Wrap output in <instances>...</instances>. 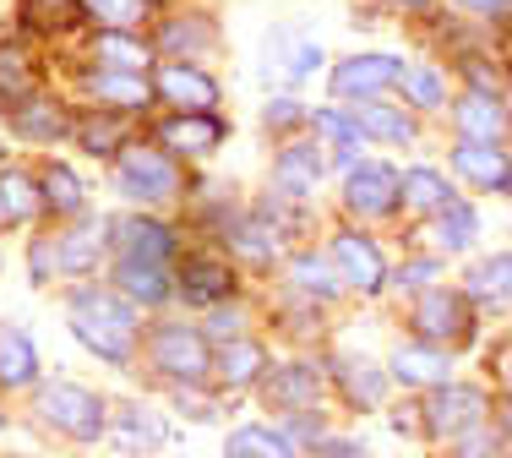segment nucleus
I'll use <instances>...</instances> for the list:
<instances>
[{"label": "nucleus", "instance_id": "nucleus-1", "mask_svg": "<svg viewBox=\"0 0 512 458\" xmlns=\"http://www.w3.org/2000/svg\"><path fill=\"white\" fill-rule=\"evenodd\" d=\"M66 322H71V333H77V339L88 344L99 360L126 366L131 349H137V317H131V306L120 295H104V289H77V295L66 300Z\"/></svg>", "mask_w": 512, "mask_h": 458}, {"label": "nucleus", "instance_id": "nucleus-2", "mask_svg": "<svg viewBox=\"0 0 512 458\" xmlns=\"http://www.w3.org/2000/svg\"><path fill=\"white\" fill-rule=\"evenodd\" d=\"M39 420H50L55 431H66V437H77V442H99L104 437V420H109V409L99 393H88V388H77V382H50V388H39Z\"/></svg>", "mask_w": 512, "mask_h": 458}, {"label": "nucleus", "instance_id": "nucleus-3", "mask_svg": "<svg viewBox=\"0 0 512 458\" xmlns=\"http://www.w3.org/2000/svg\"><path fill=\"white\" fill-rule=\"evenodd\" d=\"M425 420H431L436 437L463 442L485 426V393L469 388V382H442V388L425 399Z\"/></svg>", "mask_w": 512, "mask_h": 458}, {"label": "nucleus", "instance_id": "nucleus-4", "mask_svg": "<svg viewBox=\"0 0 512 458\" xmlns=\"http://www.w3.org/2000/svg\"><path fill=\"white\" fill-rule=\"evenodd\" d=\"M153 360L164 377L186 382V388H197V382L213 371V349H207V339L197 328H180V322H169V328L153 333Z\"/></svg>", "mask_w": 512, "mask_h": 458}, {"label": "nucleus", "instance_id": "nucleus-5", "mask_svg": "<svg viewBox=\"0 0 512 458\" xmlns=\"http://www.w3.org/2000/svg\"><path fill=\"white\" fill-rule=\"evenodd\" d=\"M414 333H420L431 349H442V339L463 344L474 333V311L469 300L453 295V289H425L420 300H414Z\"/></svg>", "mask_w": 512, "mask_h": 458}, {"label": "nucleus", "instance_id": "nucleus-6", "mask_svg": "<svg viewBox=\"0 0 512 458\" xmlns=\"http://www.w3.org/2000/svg\"><path fill=\"white\" fill-rule=\"evenodd\" d=\"M175 186H180V175L169 164V153H158V148L120 153V191L131 202H164V197H175Z\"/></svg>", "mask_w": 512, "mask_h": 458}, {"label": "nucleus", "instance_id": "nucleus-7", "mask_svg": "<svg viewBox=\"0 0 512 458\" xmlns=\"http://www.w3.org/2000/svg\"><path fill=\"white\" fill-rule=\"evenodd\" d=\"M393 82H404V60L398 55H355L333 71V93L338 99H355V104H371Z\"/></svg>", "mask_w": 512, "mask_h": 458}, {"label": "nucleus", "instance_id": "nucleus-8", "mask_svg": "<svg viewBox=\"0 0 512 458\" xmlns=\"http://www.w3.org/2000/svg\"><path fill=\"white\" fill-rule=\"evenodd\" d=\"M333 268H338V279L349 289H360V295H376V289L387 284V262H382V251H376V240L355 235V229H344V235L333 240Z\"/></svg>", "mask_w": 512, "mask_h": 458}, {"label": "nucleus", "instance_id": "nucleus-9", "mask_svg": "<svg viewBox=\"0 0 512 458\" xmlns=\"http://www.w3.org/2000/svg\"><path fill=\"white\" fill-rule=\"evenodd\" d=\"M349 213H365V219H387L398 208V170L393 164H355L344 186Z\"/></svg>", "mask_w": 512, "mask_h": 458}, {"label": "nucleus", "instance_id": "nucleus-10", "mask_svg": "<svg viewBox=\"0 0 512 458\" xmlns=\"http://www.w3.org/2000/svg\"><path fill=\"white\" fill-rule=\"evenodd\" d=\"M104 235H109V224H104V219H77L60 240H50V262H55V273H71V279L93 273V268H99V257H104Z\"/></svg>", "mask_w": 512, "mask_h": 458}, {"label": "nucleus", "instance_id": "nucleus-11", "mask_svg": "<svg viewBox=\"0 0 512 458\" xmlns=\"http://www.w3.org/2000/svg\"><path fill=\"white\" fill-rule=\"evenodd\" d=\"M115 251L126 262H153V268H169V257H175V235H169L158 219H120L115 224Z\"/></svg>", "mask_w": 512, "mask_h": 458}, {"label": "nucleus", "instance_id": "nucleus-12", "mask_svg": "<svg viewBox=\"0 0 512 458\" xmlns=\"http://www.w3.org/2000/svg\"><path fill=\"white\" fill-rule=\"evenodd\" d=\"M453 115H458L463 142H485V148H496V142L507 137V110H502V99H491V93H463Z\"/></svg>", "mask_w": 512, "mask_h": 458}, {"label": "nucleus", "instance_id": "nucleus-13", "mask_svg": "<svg viewBox=\"0 0 512 458\" xmlns=\"http://www.w3.org/2000/svg\"><path fill=\"white\" fill-rule=\"evenodd\" d=\"M158 142H164L169 153L197 159V153H213L218 142H224V120H213V115H175V120L158 126Z\"/></svg>", "mask_w": 512, "mask_h": 458}, {"label": "nucleus", "instance_id": "nucleus-14", "mask_svg": "<svg viewBox=\"0 0 512 458\" xmlns=\"http://www.w3.org/2000/svg\"><path fill=\"white\" fill-rule=\"evenodd\" d=\"M158 93L169 104H180V110H197V115H207L218 104V82L197 66H164L158 71Z\"/></svg>", "mask_w": 512, "mask_h": 458}, {"label": "nucleus", "instance_id": "nucleus-15", "mask_svg": "<svg viewBox=\"0 0 512 458\" xmlns=\"http://www.w3.org/2000/svg\"><path fill=\"white\" fill-rule=\"evenodd\" d=\"M453 164L469 186H491V191H507L512 186V159L502 148H485V142H458L453 148Z\"/></svg>", "mask_w": 512, "mask_h": 458}, {"label": "nucleus", "instance_id": "nucleus-16", "mask_svg": "<svg viewBox=\"0 0 512 458\" xmlns=\"http://www.w3.org/2000/svg\"><path fill=\"white\" fill-rule=\"evenodd\" d=\"M316 393H322V382H316V366H306V360H289V366H278L267 377V399L278 409H295V415H306Z\"/></svg>", "mask_w": 512, "mask_h": 458}, {"label": "nucleus", "instance_id": "nucleus-17", "mask_svg": "<svg viewBox=\"0 0 512 458\" xmlns=\"http://www.w3.org/2000/svg\"><path fill=\"white\" fill-rule=\"evenodd\" d=\"M393 377L404 382V388H442V382H447V349L404 344L393 355Z\"/></svg>", "mask_w": 512, "mask_h": 458}, {"label": "nucleus", "instance_id": "nucleus-18", "mask_svg": "<svg viewBox=\"0 0 512 458\" xmlns=\"http://www.w3.org/2000/svg\"><path fill=\"white\" fill-rule=\"evenodd\" d=\"M229 289H235V279H229V268L213 257H191L186 268H180V295H186L191 306H218Z\"/></svg>", "mask_w": 512, "mask_h": 458}, {"label": "nucleus", "instance_id": "nucleus-19", "mask_svg": "<svg viewBox=\"0 0 512 458\" xmlns=\"http://www.w3.org/2000/svg\"><path fill=\"white\" fill-rule=\"evenodd\" d=\"M88 93L99 104H126V110H142V104L153 99V82L142 77V71H109V66H99L88 77Z\"/></svg>", "mask_w": 512, "mask_h": 458}, {"label": "nucleus", "instance_id": "nucleus-20", "mask_svg": "<svg viewBox=\"0 0 512 458\" xmlns=\"http://www.w3.org/2000/svg\"><path fill=\"white\" fill-rule=\"evenodd\" d=\"M273 180H278V191H289V197H306L316 180H322V153H316L311 142H289V148L278 153V164H273Z\"/></svg>", "mask_w": 512, "mask_h": 458}, {"label": "nucleus", "instance_id": "nucleus-21", "mask_svg": "<svg viewBox=\"0 0 512 458\" xmlns=\"http://www.w3.org/2000/svg\"><path fill=\"white\" fill-rule=\"evenodd\" d=\"M0 382L6 388H28L39 382V349L22 328H0Z\"/></svg>", "mask_w": 512, "mask_h": 458}, {"label": "nucleus", "instance_id": "nucleus-22", "mask_svg": "<svg viewBox=\"0 0 512 458\" xmlns=\"http://www.w3.org/2000/svg\"><path fill=\"white\" fill-rule=\"evenodd\" d=\"M11 131L28 142H60L66 137V110H60L55 99H28L11 110Z\"/></svg>", "mask_w": 512, "mask_h": 458}, {"label": "nucleus", "instance_id": "nucleus-23", "mask_svg": "<svg viewBox=\"0 0 512 458\" xmlns=\"http://www.w3.org/2000/svg\"><path fill=\"white\" fill-rule=\"evenodd\" d=\"M398 202H404L409 213H442L447 202H453V191H447V175H436V170H409V175H398Z\"/></svg>", "mask_w": 512, "mask_h": 458}, {"label": "nucleus", "instance_id": "nucleus-24", "mask_svg": "<svg viewBox=\"0 0 512 458\" xmlns=\"http://www.w3.org/2000/svg\"><path fill=\"white\" fill-rule=\"evenodd\" d=\"M28 93H33V55H28V44H0V110H17V104H28Z\"/></svg>", "mask_w": 512, "mask_h": 458}, {"label": "nucleus", "instance_id": "nucleus-25", "mask_svg": "<svg viewBox=\"0 0 512 458\" xmlns=\"http://www.w3.org/2000/svg\"><path fill=\"white\" fill-rule=\"evenodd\" d=\"M115 284L126 289V295L137 300V306H158V300H169V273H164V268H153V262H126V257H120Z\"/></svg>", "mask_w": 512, "mask_h": 458}, {"label": "nucleus", "instance_id": "nucleus-26", "mask_svg": "<svg viewBox=\"0 0 512 458\" xmlns=\"http://www.w3.org/2000/svg\"><path fill=\"white\" fill-rule=\"evenodd\" d=\"M469 295L485 300V306H507L512 300V251H502V257H491V262H474Z\"/></svg>", "mask_w": 512, "mask_h": 458}, {"label": "nucleus", "instance_id": "nucleus-27", "mask_svg": "<svg viewBox=\"0 0 512 458\" xmlns=\"http://www.w3.org/2000/svg\"><path fill=\"white\" fill-rule=\"evenodd\" d=\"M39 197H44V208H55V213H66V219H77V213H82V180L71 175V164H50V170H44Z\"/></svg>", "mask_w": 512, "mask_h": 458}, {"label": "nucleus", "instance_id": "nucleus-28", "mask_svg": "<svg viewBox=\"0 0 512 458\" xmlns=\"http://www.w3.org/2000/svg\"><path fill=\"white\" fill-rule=\"evenodd\" d=\"M229 458H295V448L284 442V431H267V426H240L229 437Z\"/></svg>", "mask_w": 512, "mask_h": 458}, {"label": "nucleus", "instance_id": "nucleus-29", "mask_svg": "<svg viewBox=\"0 0 512 458\" xmlns=\"http://www.w3.org/2000/svg\"><path fill=\"white\" fill-rule=\"evenodd\" d=\"M82 11H88L99 28H109V33H120V28H137L142 17H148V6L153 0H77Z\"/></svg>", "mask_w": 512, "mask_h": 458}, {"label": "nucleus", "instance_id": "nucleus-30", "mask_svg": "<svg viewBox=\"0 0 512 458\" xmlns=\"http://www.w3.org/2000/svg\"><path fill=\"white\" fill-rule=\"evenodd\" d=\"M355 126H360V137H382V142H409L414 137L409 120L398 115V110H382V104H360Z\"/></svg>", "mask_w": 512, "mask_h": 458}, {"label": "nucleus", "instance_id": "nucleus-31", "mask_svg": "<svg viewBox=\"0 0 512 458\" xmlns=\"http://www.w3.org/2000/svg\"><path fill=\"white\" fill-rule=\"evenodd\" d=\"M77 142L88 153H120V142H126V120L120 115H88L77 126Z\"/></svg>", "mask_w": 512, "mask_h": 458}, {"label": "nucleus", "instance_id": "nucleus-32", "mask_svg": "<svg viewBox=\"0 0 512 458\" xmlns=\"http://www.w3.org/2000/svg\"><path fill=\"white\" fill-rule=\"evenodd\" d=\"M262 366H267L262 344L229 339V349H224V382H229V388H240V382H256V371H262Z\"/></svg>", "mask_w": 512, "mask_h": 458}, {"label": "nucleus", "instance_id": "nucleus-33", "mask_svg": "<svg viewBox=\"0 0 512 458\" xmlns=\"http://www.w3.org/2000/svg\"><path fill=\"white\" fill-rule=\"evenodd\" d=\"M469 240H474V208H469V202H447L442 224H436V246H442V251H463Z\"/></svg>", "mask_w": 512, "mask_h": 458}, {"label": "nucleus", "instance_id": "nucleus-34", "mask_svg": "<svg viewBox=\"0 0 512 458\" xmlns=\"http://www.w3.org/2000/svg\"><path fill=\"white\" fill-rule=\"evenodd\" d=\"M311 120H316V131H322L327 142H338V159L355 170V142H360V126H355V120L338 115V110H316Z\"/></svg>", "mask_w": 512, "mask_h": 458}, {"label": "nucleus", "instance_id": "nucleus-35", "mask_svg": "<svg viewBox=\"0 0 512 458\" xmlns=\"http://www.w3.org/2000/svg\"><path fill=\"white\" fill-rule=\"evenodd\" d=\"M158 442H164V426H158L153 415H142V409H126V420H120V448L126 453H153Z\"/></svg>", "mask_w": 512, "mask_h": 458}, {"label": "nucleus", "instance_id": "nucleus-36", "mask_svg": "<svg viewBox=\"0 0 512 458\" xmlns=\"http://www.w3.org/2000/svg\"><path fill=\"white\" fill-rule=\"evenodd\" d=\"M0 197H6V208H11V219H33V213H39L44 208V197H39V186H33V180L28 175H0Z\"/></svg>", "mask_w": 512, "mask_h": 458}, {"label": "nucleus", "instance_id": "nucleus-37", "mask_svg": "<svg viewBox=\"0 0 512 458\" xmlns=\"http://www.w3.org/2000/svg\"><path fill=\"white\" fill-rule=\"evenodd\" d=\"M404 93H409L414 104H425V110H431V104L447 99V77H442V71H431V66L404 71Z\"/></svg>", "mask_w": 512, "mask_h": 458}, {"label": "nucleus", "instance_id": "nucleus-38", "mask_svg": "<svg viewBox=\"0 0 512 458\" xmlns=\"http://www.w3.org/2000/svg\"><path fill=\"white\" fill-rule=\"evenodd\" d=\"M99 60H109V71H142L148 50H142V44L115 39V33H104V39H99Z\"/></svg>", "mask_w": 512, "mask_h": 458}, {"label": "nucleus", "instance_id": "nucleus-39", "mask_svg": "<svg viewBox=\"0 0 512 458\" xmlns=\"http://www.w3.org/2000/svg\"><path fill=\"white\" fill-rule=\"evenodd\" d=\"M22 17L39 22V28H66L77 17V0H22Z\"/></svg>", "mask_w": 512, "mask_h": 458}, {"label": "nucleus", "instance_id": "nucleus-40", "mask_svg": "<svg viewBox=\"0 0 512 458\" xmlns=\"http://www.w3.org/2000/svg\"><path fill=\"white\" fill-rule=\"evenodd\" d=\"M382 371H376V366H349V399H355L360 409H376V404H382Z\"/></svg>", "mask_w": 512, "mask_h": 458}, {"label": "nucleus", "instance_id": "nucleus-41", "mask_svg": "<svg viewBox=\"0 0 512 458\" xmlns=\"http://www.w3.org/2000/svg\"><path fill=\"white\" fill-rule=\"evenodd\" d=\"M235 246L246 251L251 262H273V257H278V235H267L262 224H240V229H235Z\"/></svg>", "mask_w": 512, "mask_h": 458}, {"label": "nucleus", "instance_id": "nucleus-42", "mask_svg": "<svg viewBox=\"0 0 512 458\" xmlns=\"http://www.w3.org/2000/svg\"><path fill=\"white\" fill-rule=\"evenodd\" d=\"M295 279L306 284V289H316V295H322V300H333V295H338L333 273H327V268H322V262H316V257H300V262H295Z\"/></svg>", "mask_w": 512, "mask_h": 458}, {"label": "nucleus", "instance_id": "nucleus-43", "mask_svg": "<svg viewBox=\"0 0 512 458\" xmlns=\"http://www.w3.org/2000/svg\"><path fill=\"white\" fill-rule=\"evenodd\" d=\"M197 44H202V22H191V28L186 22H169L164 28V50H197Z\"/></svg>", "mask_w": 512, "mask_h": 458}, {"label": "nucleus", "instance_id": "nucleus-44", "mask_svg": "<svg viewBox=\"0 0 512 458\" xmlns=\"http://www.w3.org/2000/svg\"><path fill=\"white\" fill-rule=\"evenodd\" d=\"M295 120H300V104L295 99H273V104H267V126L284 131V126H295Z\"/></svg>", "mask_w": 512, "mask_h": 458}, {"label": "nucleus", "instance_id": "nucleus-45", "mask_svg": "<svg viewBox=\"0 0 512 458\" xmlns=\"http://www.w3.org/2000/svg\"><path fill=\"white\" fill-rule=\"evenodd\" d=\"M284 442L295 448V442H316V420L311 415H300V420H289V431H284Z\"/></svg>", "mask_w": 512, "mask_h": 458}, {"label": "nucleus", "instance_id": "nucleus-46", "mask_svg": "<svg viewBox=\"0 0 512 458\" xmlns=\"http://www.w3.org/2000/svg\"><path fill=\"white\" fill-rule=\"evenodd\" d=\"M316 458H365V448H360V442H322Z\"/></svg>", "mask_w": 512, "mask_h": 458}, {"label": "nucleus", "instance_id": "nucleus-47", "mask_svg": "<svg viewBox=\"0 0 512 458\" xmlns=\"http://www.w3.org/2000/svg\"><path fill=\"white\" fill-rule=\"evenodd\" d=\"M458 6H469V11H485V17H502V11H512V0H458Z\"/></svg>", "mask_w": 512, "mask_h": 458}, {"label": "nucleus", "instance_id": "nucleus-48", "mask_svg": "<svg viewBox=\"0 0 512 458\" xmlns=\"http://www.w3.org/2000/svg\"><path fill=\"white\" fill-rule=\"evenodd\" d=\"M431 273H436L431 262H420V268H404V273H398V284H404V289H409V284H425Z\"/></svg>", "mask_w": 512, "mask_h": 458}, {"label": "nucleus", "instance_id": "nucleus-49", "mask_svg": "<svg viewBox=\"0 0 512 458\" xmlns=\"http://www.w3.org/2000/svg\"><path fill=\"white\" fill-rule=\"evenodd\" d=\"M17 219H11V208H6V197H0V229H11Z\"/></svg>", "mask_w": 512, "mask_h": 458}, {"label": "nucleus", "instance_id": "nucleus-50", "mask_svg": "<svg viewBox=\"0 0 512 458\" xmlns=\"http://www.w3.org/2000/svg\"><path fill=\"white\" fill-rule=\"evenodd\" d=\"M393 6H409L414 11V6H431V0H393Z\"/></svg>", "mask_w": 512, "mask_h": 458}, {"label": "nucleus", "instance_id": "nucleus-51", "mask_svg": "<svg viewBox=\"0 0 512 458\" xmlns=\"http://www.w3.org/2000/svg\"><path fill=\"white\" fill-rule=\"evenodd\" d=\"M507 66H512V33H507Z\"/></svg>", "mask_w": 512, "mask_h": 458}, {"label": "nucleus", "instance_id": "nucleus-52", "mask_svg": "<svg viewBox=\"0 0 512 458\" xmlns=\"http://www.w3.org/2000/svg\"><path fill=\"white\" fill-rule=\"evenodd\" d=\"M507 382H512V360H507Z\"/></svg>", "mask_w": 512, "mask_h": 458}]
</instances>
